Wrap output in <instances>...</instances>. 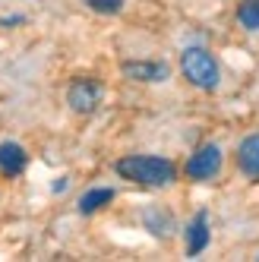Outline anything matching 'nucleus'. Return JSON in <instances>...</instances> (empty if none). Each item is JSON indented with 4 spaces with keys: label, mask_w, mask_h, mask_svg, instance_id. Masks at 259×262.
<instances>
[{
    "label": "nucleus",
    "mask_w": 259,
    "mask_h": 262,
    "mask_svg": "<svg viewBox=\"0 0 259 262\" xmlns=\"http://www.w3.org/2000/svg\"><path fill=\"white\" fill-rule=\"evenodd\" d=\"M117 174L142 186H168L174 180V164L158 155H126L117 161Z\"/></svg>",
    "instance_id": "obj_1"
},
{
    "label": "nucleus",
    "mask_w": 259,
    "mask_h": 262,
    "mask_svg": "<svg viewBox=\"0 0 259 262\" xmlns=\"http://www.w3.org/2000/svg\"><path fill=\"white\" fill-rule=\"evenodd\" d=\"M180 70H183V76H187L196 89H215L218 79H221L215 57L209 51H202V48H187V51H183Z\"/></svg>",
    "instance_id": "obj_2"
},
{
    "label": "nucleus",
    "mask_w": 259,
    "mask_h": 262,
    "mask_svg": "<svg viewBox=\"0 0 259 262\" xmlns=\"http://www.w3.org/2000/svg\"><path fill=\"white\" fill-rule=\"evenodd\" d=\"M67 101L76 114H92L101 101V85L95 79H76L67 92Z\"/></svg>",
    "instance_id": "obj_3"
},
{
    "label": "nucleus",
    "mask_w": 259,
    "mask_h": 262,
    "mask_svg": "<svg viewBox=\"0 0 259 262\" xmlns=\"http://www.w3.org/2000/svg\"><path fill=\"white\" fill-rule=\"evenodd\" d=\"M221 167V148L218 145H202L199 152L187 161V177L190 180H212Z\"/></svg>",
    "instance_id": "obj_4"
},
{
    "label": "nucleus",
    "mask_w": 259,
    "mask_h": 262,
    "mask_svg": "<svg viewBox=\"0 0 259 262\" xmlns=\"http://www.w3.org/2000/svg\"><path fill=\"white\" fill-rule=\"evenodd\" d=\"M123 76L139 79V82H164L168 79V67L164 63H149V60H126Z\"/></svg>",
    "instance_id": "obj_5"
},
{
    "label": "nucleus",
    "mask_w": 259,
    "mask_h": 262,
    "mask_svg": "<svg viewBox=\"0 0 259 262\" xmlns=\"http://www.w3.org/2000/svg\"><path fill=\"white\" fill-rule=\"evenodd\" d=\"M237 161H240V171L259 177V136H247L237 148Z\"/></svg>",
    "instance_id": "obj_6"
},
{
    "label": "nucleus",
    "mask_w": 259,
    "mask_h": 262,
    "mask_svg": "<svg viewBox=\"0 0 259 262\" xmlns=\"http://www.w3.org/2000/svg\"><path fill=\"white\" fill-rule=\"evenodd\" d=\"M206 243H209V224H206V212H199L193 221H190V228H187V253L196 256L206 250Z\"/></svg>",
    "instance_id": "obj_7"
},
{
    "label": "nucleus",
    "mask_w": 259,
    "mask_h": 262,
    "mask_svg": "<svg viewBox=\"0 0 259 262\" xmlns=\"http://www.w3.org/2000/svg\"><path fill=\"white\" fill-rule=\"evenodd\" d=\"M26 167V148L16 142H4L0 145V171L4 174H19Z\"/></svg>",
    "instance_id": "obj_8"
},
{
    "label": "nucleus",
    "mask_w": 259,
    "mask_h": 262,
    "mask_svg": "<svg viewBox=\"0 0 259 262\" xmlns=\"http://www.w3.org/2000/svg\"><path fill=\"white\" fill-rule=\"evenodd\" d=\"M111 199H114V190H89V193H82V199H79V212L82 215H92V212H98L101 205H107Z\"/></svg>",
    "instance_id": "obj_9"
},
{
    "label": "nucleus",
    "mask_w": 259,
    "mask_h": 262,
    "mask_svg": "<svg viewBox=\"0 0 259 262\" xmlns=\"http://www.w3.org/2000/svg\"><path fill=\"white\" fill-rule=\"evenodd\" d=\"M237 19L244 23V29H259V0H250L237 10Z\"/></svg>",
    "instance_id": "obj_10"
},
{
    "label": "nucleus",
    "mask_w": 259,
    "mask_h": 262,
    "mask_svg": "<svg viewBox=\"0 0 259 262\" xmlns=\"http://www.w3.org/2000/svg\"><path fill=\"white\" fill-rule=\"evenodd\" d=\"M89 7L95 13H117L123 7V0H89Z\"/></svg>",
    "instance_id": "obj_11"
},
{
    "label": "nucleus",
    "mask_w": 259,
    "mask_h": 262,
    "mask_svg": "<svg viewBox=\"0 0 259 262\" xmlns=\"http://www.w3.org/2000/svg\"><path fill=\"white\" fill-rule=\"evenodd\" d=\"M256 259H259V256H256Z\"/></svg>",
    "instance_id": "obj_12"
}]
</instances>
